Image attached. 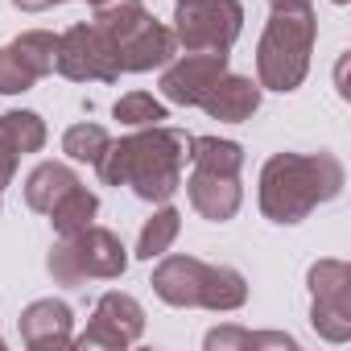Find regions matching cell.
<instances>
[{
	"label": "cell",
	"mask_w": 351,
	"mask_h": 351,
	"mask_svg": "<svg viewBox=\"0 0 351 351\" xmlns=\"http://www.w3.org/2000/svg\"><path fill=\"white\" fill-rule=\"evenodd\" d=\"M191 161V136L169 124L136 128L132 136H120L108 145V153L95 161L99 178L108 186H128L145 203H169L182 186V169Z\"/></svg>",
	"instance_id": "obj_1"
},
{
	"label": "cell",
	"mask_w": 351,
	"mask_h": 351,
	"mask_svg": "<svg viewBox=\"0 0 351 351\" xmlns=\"http://www.w3.org/2000/svg\"><path fill=\"white\" fill-rule=\"evenodd\" d=\"M343 161L326 149L318 153H273L261 169V211L273 223H302L314 207L343 195Z\"/></svg>",
	"instance_id": "obj_2"
},
{
	"label": "cell",
	"mask_w": 351,
	"mask_h": 351,
	"mask_svg": "<svg viewBox=\"0 0 351 351\" xmlns=\"http://www.w3.org/2000/svg\"><path fill=\"white\" fill-rule=\"evenodd\" d=\"M149 285L165 306H178V310L203 306L215 314H232L248 302V281L240 269L207 265L199 256H161Z\"/></svg>",
	"instance_id": "obj_3"
},
{
	"label": "cell",
	"mask_w": 351,
	"mask_h": 351,
	"mask_svg": "<svg viewBox=\"0 0 351 351\" xmlns=\"http://www.w3.org/2000/svg\"><path fill=\"white\" fill-rule=\"evenodd\" d=\"M318 38V17L310 5L273 9L261 42H256V83L269 91H298L310 75V54Z\"/></svg>",
	"instance_id": "obj_4"
},
{
	"label": "cell",
	"mask_w": 351,
	"mask_h": 351,
	"mask_svg": "<svg viewBox=\"0 0 351 351\" xmlns=\"http://www.w3.org/2000/svg\"><path fill=\"white\" fill-rule=\"evenodd\" d=\"M95 25L112 42L120 75H145L153 66L173 62V54H178L173 29L161 25L141 0H104V5H95Z\"/></svg>",
	"instance_id": "obj_5"
},
{
	"label": "cell",
	"mask_w": 351,
	"mask_h": 351,
	"mask_svg": "<svg viewBox=\"0 0 351 351\" xmlns=\"http://www.w3.org/2000/svg\"><path fill=\"white\" fill-rule=\"evenodd\" d=\"M46 269L58 285H87V281H116L128 269V252L116 232L108 228H83L75 236H58V244L46 256Z\"/></svg>",
	"instance_id": "obj_6"
},
{
	"label": "cell",
	"mask_w": 351,
	"mask_h": 351,
	"mask_svg": "<svg viewBox=\"0 0 351 351\" xmlns=\"http://www.w3.org/2000/svg\"><path fill=\"white\" fill-rule=\"evenodd\" d=\"M240 29H244L240 0H178V9H173V38L182 50L228 54Z\"/></svg>",
	"instance_id": "obj_7"
},
{
	"label": "cell",
	"mask_w": 351,
	"mask_h": 351,
	"mask_svg": "<svg viewBox=\"0 0 351 351\" xmlns=\"http://www.w3.org/2000/svg\"><path fill=\"white\" fill-rule=\"evenodd\" d=\"M310 285V326L326 343L351 339V269L347 261H314L306 273Z\"/></svg>",
	"instance_id": "obj_8"
},
{
	"label": "cell",
	"mask_w": 351,
	"mask_h": 351,
	"mask_svg": "<svg viewBox=\"0 0 351 351\" xmlns=\"http://www.w3.org/2000/svg\"><path fill=\"white\" fill-rule=\"evenodd\" d=\"M54 71L62 79H75V83H116L120 79V62L112 54V42L104 38V29L95 21H79L66 34H58Z\"/></svg>",
	"instance_id": "obj_9"
},
{
	"label": "cell",
	"mask_w": 351,
	"mask_h": 351,
	"mask_svg": "<svg viewBox=\"0 0 351 351\" xmlns=\"http://www.w3.org/2000/svg\"><path fill=\"white\" fill-rule=\"evenodd\" d=\"M141 335H145V310H141V302L132 293L112 289V293H104L95 302V314H91L87 330L75 335L71 347H83V351H124Z\"/></svg>",
	"instance_id": "obj_10"
},
{
	"label": "cell",
	"mask_w": 351,
	"mask_h": 351,
	"mask_svg": "<svg viewBox=\"0 0 351 351\" xmlns=\"http://www.w3.org/2000/svg\"><path fill=\"white\" fill-rule=\"evenodd\" d=\"M228 75V54H211V50H186L178 62H165L161 71V95L169 104L182 108H199L203 95Z\"/></svg>",
	"instance_id": "obj_11"
},
{
	"label": "cell",
	"mask_w": 351,
	"mask_h": 351,
	"mask_svg": "<svg viewBox=\"0 0 351 351\" xmlns=\"http://www.w3.org/2000/svg\"><path fill=\"white\" fill-rule=\"evenodd\" d=\"M17 330H21V343L34 347V351H58V347H71L75 339V314L62 298H38L21 310L17 318Z\"/></svg>",
	"instance_id": "obj_12"
},
{
	"label": "cell",
	"mask_w": 351,
	"mask_h": 351,
	"mask_svg": "<svg viewBox=\"0 0 351 351\" xmlns=\"http://www.w3.org/2000/svg\"><path fill=\"white\" fill-rule=\"evenodd\" d=\"M186 195H191V207L203 219H211V223L236 219V211L244 203L240 178H228V173H207V169H195L191 178H186Z\"/></svg>",
	"instance_id": "obj_13"
},
{
	"label": "cell",
	"mask_w": 351,
	"mask_h": 351,
	"mask_svg": "<svg viewBox=\"0 0 351 351\" xmlns=\"http://www.w3.org/2000/svg\"><path fill=\"white\" fill-rule=\"evenodd\" d=\"M261 83L256 79H248V75H223L207 95H203V112L211 116V120H223V124H244V120H252L256 116V108H261Z\"/></svg>",
	"instance_id": "obj_14"
},
{
	"label": "cell",
	"mask_w": 351,
	"mask_h": 351,
	"mask_svg": "<svg viewBox=\"0 0 351 351\" xmlns=\"http://www.w3.org/2000/svg\"><path fill=\"white\" fill-rule=\"evenodd\" d=\"M207 351H298V339L285 330H244V326H215L207 330Z\"/></svg>",
	"instance_id": "obj_15"
},
{
	"label": "cell",
	"mask_w": 351,
	"mask_h": 351,
	"mask_svg": "<svg viewBox=\"0 0 351 351\" xmlns=\"http://www.w3.org/2000/svg\"><path fill=\"white\" fill-rule=\"evenodd\" d=\"M75 182H79L75 169L62 165V161H42V165H34V173L25 178V203H29V211L50 215V207H54Z\"/></svg>",
	"instance_id": "obj_16"
},
{
	"label": "cell",
	"mask_w": 351,
	"mask_h": 351,
	"mask_svg": "<svg viewBox=\"0 0 351 351\" xmlns=\"http://www.w3.org/2000/svg\"><path fill=\"white\" fill-rule=\"evenodd\" d=\"M95 215H99V199L83 186V182H75L54 207H50V223H54V232L58 236H75V232H83V228H91L95 223Z\"/></svg>",
	"instance_id": "obj_17"
},
{
	"label": "cell",
	"mask_w": 351,
	"mask_h": 351,
	"mask_svg": "<svg viewBox=\"0 0 351 351\" xmlns=\"http://www.w3.org/2000/svg\"><path fill=\"white\" fill-rule=\"evenodd\" d=\"M191 165L195 169H207V173H228V178H240L244 149L236 141H223V136H191Z\"/></svg>",
	"instance_id": "obj_18"
},
{
	"label": "cell",
	"mask_w": 351,
	"mask_h": 351,
	"mask_svg": "<svg viewBox=\"0 0 351 351\" xmlns=\"http://www.w3.org/2000/svg\"><path fill=\"white\" fill-rule=\"evenodd\" d=\"M178 232H182V215H178V207L165 203L161 211H153V215L145 219V228H141V236H136V256H141V261L165 256L169 244L178 240Z\"/></svg>",
	"instance_id": "obj_19"
},
{
	"label": "cell",
	"mask_w": 351,
	"mask_h": 351,
	"mask_svg": "<svg viewBox=\"0 0 351 351\" xmlns=\"http://www.w3.org/2000/svg\"><path fill=\"white\" fill-rule=\"evenodd\" d=\"M9 46H13V54H17V58L25 62V71H29L34 79H46V75H54V54H58V38H54L50 29H29V34L13 38Z\"/></svg>",
	"instance_id": "obj_20"
},
{
	"label": "cell",
	"mask_w": 351,
	"mask_h": 351,
	"mask_svg": "<svg viewBox=\"0 0 351 351\" xmlns=\"http://www.w3.org/2000/svg\"><path fill=\"white\" fill-rule=\"evenodd\" d=\"M108 145H112V136H108V128H99V124H71V128L62 132V153H66L71 161L95 165V161L108 153Z\"/></svg>",
	"instance_id": "obj_21"
},
{
	"label": "cell",
	"mask_w": 351,
	"mask_h": 351,
	"mask_svg": "<svg viewBox=\"0 0 351 351\" xmlns=\"http://www.w3.org/2000/svg\"><path fill=\"white\" fill-rule=\"evenodd\" d=\"M112 112H116V120L128 124V128H149V124H165V120H169L165 104L153 99V95H145V91H128V95H120Z\"/></svg>",
	"instance_id": "obj_22"
},
{
	"label": "cell",
	"mask_w": 351,
	"mask_h": 351,
	"mask_svg": "<svg viewBox=\"0 0 351 351\" xmlns=\"http://www.w3.org/2000/svg\"><path fill=\"white\" fill-rule=\"evenodd\" d=\"M5 124H9V132H13V141H17L21 153H38L46 145V120L38 112H25V108L5 112Z\"/></svg>",
	"instance_id": "obj_23"
},
{
	"label": "cell",
	"mask_w": 351,
	"mask_h": 351,
	"mask_svg": "<svg viewBox=\"0 0 351 351\" xmlns=\"http://www.w3.org/2000/svg\"><path fill=\"white\" fill-rule=\"evenodd\" d=\"M38 79L25 71V62L13 54V46H0V95H21L29 91Z\"/></svg>",
	"instance_id": "obj_24"
},
{
	"label": "cell",
	"mask_w": 351,
	"mask_h": 351,
	"mask_svg": "<svg viewBox=\"0 0 351 351\" xmlns=\"http://www.w3.org/2000/svg\"><path fill=\"white\" fill-rule=\"evenodd\" d=\"M17 161H21V149H17L5 116H0V203H5V186L13 182V173H17Z\"/></svg>",
	"instance_id": "obj_25"
},
{
	"label": "cell",
	"mask_w": 351,
	"mask_h": 351,
	"mask_svg": "<svg viewBox=\"0 0 351 351\" xmlns=\"http://www.w3.org/2000/svg\"><path fill=\"white\" fill-rule=\"evenodd\" d=\"M54 5H66V0H13V9H21V13H46ZM87 5L95 9V5H104V0H87Z\"/></svg>",
	"instance_id": "obj_26"
},
{
	"label": "cell",
	"mask_w": 351,
	"mask_h": 351,
	"mask_svg": "<svg viewBox=\"0 0 351 351\" xmlns=\"http://www.w3.org/2000/svg\"><path fill=\"white\" fill-rule=\"evenodd\" d=\"M273 9H293V5H310V0H269Z\"/></svg>",
	"instance_id": "obj_27"
},
{
	"label": "cell",
	"mask_w": 351,
	"mask_h": 351,
	"mask_svg": "<svg viewBox=\"0 0 351 351\" xmlns=\"http://www.w3.org/2000/svg\"><path fill=\"white\" fill-rule=\"evenodd\" d=\"M335 5H347V0H335Z\"/></svg>",
	"instance_id": "obj_28"
}]
</instances>
